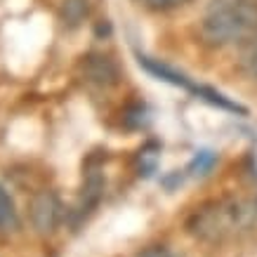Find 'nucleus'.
<instances>
[{"mask_svg": "<svg viewBox=\"0 0 257 257\" xmlns=\"http://www.w3.org/2000/svg\"><path fill=\"white\" fill-rule=\"evenodd\" d=\"M203 40L212 47L257 38V0H215L201 22Z\"/></svg>", "mask_w": 257, "mask_h": 257, "instance_id": "nucleus-1", "label": "nucleus"}, {"mask_svg": "<svg viewBox=\"0 0 257 257\" xmlns=\"http://www.w3.org/2000/svg\"><path fill=\"white\" fill-rule=\"evenodd\" d=\"M245 224V212L234 201H208L187 219V231L203 243H224Z\"/></svg>", "mask_w": 257, "mask_h": 257, "instance_id": "nucleus-2", "label": "nucleus"}, {"mask_svg": "<svg viewBox=\"0 0 257 257\" xmlns=\"http://www.w3.org/2000/svg\"><path fill=\"white\" fill-rule=\"evenodd\" d=\"M140 64L149 71V73H154L158 80H165V83H170V85L184 87V90L194 92L198 99H205L208 104H212V106H219V109L231 111V113H241V116H245V113H248V111H245V106H241L238 101H231L229 97H224L222 92H217V90H212V87H208V85L194 83L189 76H184V73H179V71L170 69L168 64H161V62H156V59H149V57H144V55H140Z\"/></svg>", "mask_w": 257, "mask_h": 257, "instance_id": "nucleus-3", "label": "nucleus"}, {"mask_svg": "<svg viewBox=\"0 0 257 257\" xmlns=\"http://www.w3.org/2000/svg\"><path fill=\"white\" fill-rule=\"evenodd\" d=\"M62 217L64 208L55 191L43 189V191H36L31 196V201H29V222L40 236L55 234L59 224H62Z\"/></svg>", "mask_w": 257, "mask_h": 257, "instance_id": "nucleus-4", "label": "nucleus"}, {"mask_svg": "<svg viewBox=\"0 0 257 257\" xmlns=\"http://www.w3.org/2000/svg\"><path fill=\"white\" fill-rule=\"evenodd\" d=\"M80 76L97 87H113L120 80V71L111 57L101 55V52H90L80 59L78 64Z\"/></svg>", "mask_w": 257, "mask_h": 257, "instance_id": "nucleus-5", "label": "nucleus"}, {"mask_svg": "<svg viewBox=\"0 0 257 257\" xmlns=\"http://www.w3.org/2000/svg\"><path fill=\"white\" fill-rule=\"evenodd\" d=\"M101 191H104V175L99 168H87L85 172V182H83V191H80V205H78V215L90 212L99 203Z\"/></svg>", "mask_w": 257, "mask_h": 257, "instance_id": "nucleus-6", "label": "nucleus"}, {"mask_svg": "<svg viewBox=\"0 0 257 257\" xmlns=\"http://www.w3.org/2000/svg\"><path fill=\"white\" fill-rule=\"evenodd\" d=\"M19 229V212L12 201V196L0 187V234H12Z\"/></svg>", "mask_w": 257, "mask_h": 257, "instance_id": "nucleus-7", "label": "nucleus"}, {"mask_svg": "<svg viewBox=\"0 0 257 257\" xmlns=\"http://www.w3.org/2000/svg\"><path fill=\"white\" fill-rule=\"evenodd\" d=\"M87 15H90V3L87 0H64L62 10H59V17L69 29L80 26L87 19Z\"/></svg>", "mask_w": 257, "mask_h": 257, "instance_id": "nucleus-8", "label": "nucleus"}, {"mask_svg": "<svg viewBox=\"0 0 257 257\" xmlns=\"http://www.w3.org/2000/svg\"><path fill=\"white\" fill-rule=\"evenodd\" d=\"M142 8L151 10V12H170V10H177L182 5H187L189 0H137Z\"/></svg>", "mask_w": 257, "mask_h": 257, "instance_id": "nucleus-9", "label": "nucleus"}, {"mask_svg": "<svg viewBox=\"0 0 257 257\" xmlns=\"http://www.w3.org/2000/svg\"><path fill=\"white\" fill-rule=\"evenodd\" d=\"M212 163H215V154H210V151H201V154H196L194 161L189 163V170H198V175H203V172L210 170Z\"/></svg>", "mask_w": 257, "mask_h": 257, "instance_id": "nucleus-10", "label": "nucleus"}, {"mask_svg": "<svg viewBox=\"0 0 257 257\" xmlns=\"http://www.w3.org/2000/svg\"><path fill=\"white\" fill-rule=\"evenodd\" d=\"M140 257H184V255H179V252L165 248V245H151V248L142 250Z\"/></svg>", "mask_w": 257, "mask_h": 257, "instance_id": "nucleus-11", "label": "nucleus"}]
</instances>
